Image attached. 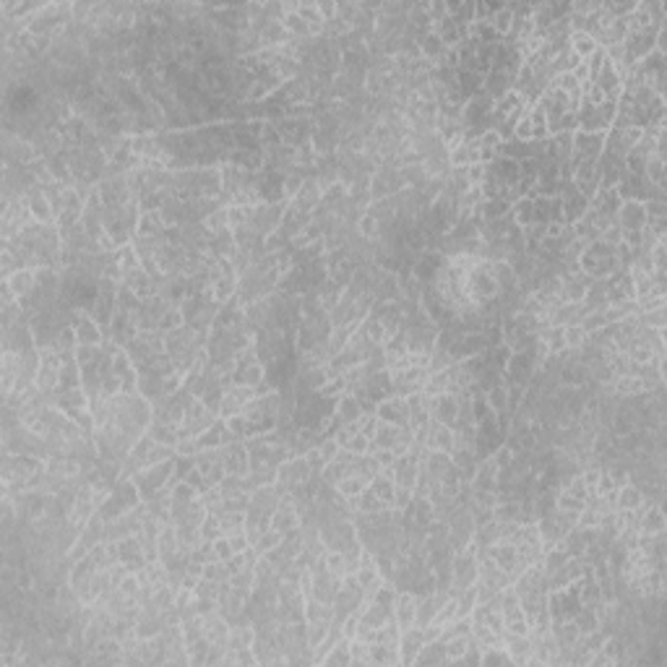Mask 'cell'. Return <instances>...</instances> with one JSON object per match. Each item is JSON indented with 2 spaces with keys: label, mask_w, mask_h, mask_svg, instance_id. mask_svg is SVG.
I'll use <instances>...</instances> for the list:
<instances>
[{
  "label": "cell",
  "mask_w": 667,
  "mask_h": 667,
  "mask_svg": "<svg viewBox=\"0 0 667 667\" xmlns=\"http://www.w3.org/2000/svg\"><path fill=\"white\" fill-rule=\"evenodd\" d=\"M376 415L383 422H391V425H407L409 422V404H407L404 396H389L376 407Z\"/></svg>",
  "instance_id": "1"
},
{
  "label": "cell",
  "mask_w": 667,
  "mask_h": 667,
  "mask_svg": "<svg viewBox=\"0 0 667 667\" xmlns=\"http://www.w3.org/2000/svg\"><path fill=\"white\" fill-rule=\"evenodd\" d=\"M425 448L451 454L454 451V428H448V425L438 422V420H430L428 422V435H425Z\"/></svg>",
  "instance_id": "2"
},
{
  "label": "cell",
  "mask_w": 667,
  "mask_h": 667,
  "mask_svg": "<svg viewBox=\"0 0 667 667\" xmlns=\"http://www.w3.org/2000/svg\"><path fill=\"white\" fill-rule=\"evenodd\" d=\"M417 597L415 594H409V592H404V594H399L396 600H393V620H396V626L402 628H409V626H417Z\"/></svg>",
  "instance_id": "3"
},
{
  "label": "cell",
  "mask_w": 667,
  "mask_h": 667,
  "mask_svg": "<svg viewBox=\"0 0 667 667\" xmlns=\"http://www.w3.org/2000/svg\"><path fill=\"white\" fill-rule=\"evenodd\" d=\"M5 284H8L11 292L21 300V298L29 295V292L34 289V284H37V271H34V269H16L11 276H5Z\"/></svg>",
  "instance_id": "4"
},
{
  "label": "cell",
  "mask_w": 667,
  "mask_h": 667,
  "mask_svg": "<svg viewBox=\"0 0 667 667\" xmlns=\"http://www.w3.org/2000/svg\"><path fill=\"white\" fill-rule=\"evenodd\" d=\"M571 53L579 58V60H587V58H592V55L600 50V45H597V40L589 34V32H571Z\"/></svg>",
  "instance_id": "5"
},
{
  "label": "cell",
  "mask_w": 667,
  "mask_h": 667,
  "mask_svg": "<svg viewBox=\"0 0 667 667\" xmlns=\"http://www.w3.org/2000/svg\"><path fill=\"white\" fill-rule=\"evenodd\" d=\"M644 506V496H641V490H636L633 485H623V487H618V493H615V509L618 511H636Z\"/></svg>",
  "instance_id": "6"
},
{
  "label": "cell",
  "mask_w": 667,
  "mask_h": 667,
  "mask_svg": "<svg viewBox=\"0 0 667 667\" xmlns=\"http://www.w3.org/2000/svg\"><path fill=\"white\" fill-rule=\"evenodd\" d=\"M76 339H79V344H99V328H97V324H94L92 318H79L76 321Z\"/></svg>",
  "instance_id": "7"
},
{
  "label": "cell",
  "mask_w": 667,
  "mask_h": 667,
  "mask_svg": "<svg viewBox=\"0 0 667 667\" xmlns=\"http://www.w3.org/2000/svg\"><path fill=\"white\" fill-rule=\"evenodd\" d=\"M513 219H516V224H522V227H529V224H535V201L532 198H519L516 204H513Z\"/></svg>",
  "instance_id": "8"
},
{
  "label": "cell",
  "mask_w": 667,
  "mask_h": 667,
  "mask_svg": "<svg viewBox=\"0 0 667 667\" xmlns=\"http://www.w3.org/2000/svg\"><path fill=\"white\" fill-rule=\"evenodd\" d=\"M563 339H566V350H579L589 341V334L579 324L563 326Z\"/></svg>",
  "instance_id": "9"
},
{
  "label": "cell",
  "mask_w": 667,
  "mask_h": 667,
  "mask_svg": "<svg viewBox=\"0 0 667 667\" xmlns=\"http://www.w3.org/2000/svg\"><path fill=\"white\" fill-rule=\"evenodd\" d=\"M235 292V274H219V279L214 282V300H227Z\"/></svg>",
  "instance_id": "10"
},
{
  "label": "cell",
  "mask_w": 667,
  "mask_h": 667,
  "mask_svg": "<svg viewBox=\"0 0 667 667\" xmlns=\"http://www.w3.org/2000/svg\"><path fill=\"white\" fill-rule=\"evenodd\" d=\"M376 230H378L376 217H373V214H365V217L360 219V232H363L365 237H373V235H376Z\"/></svg>",
  "instance_id": "11"
},
{
  "label": "cell",
  "mask_w": 667,
  "mask_h": 667,
  "mask_svg": "<svg viewBox=\"0 0 667 667\" xmlns=\"http://www.w3.org/2000/svg\"><path fill=\"white\" fill-rule=\"evenodd\" d=\"M493 461H496L498 467H509V464H511V451H509V448H500Z\"/></svg>",
  "instance_id": "12"
}]
</instances>
